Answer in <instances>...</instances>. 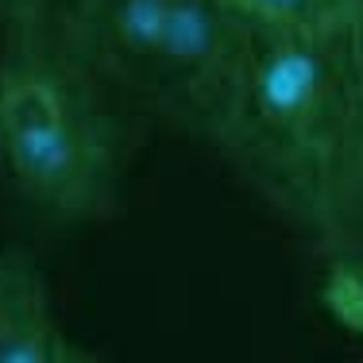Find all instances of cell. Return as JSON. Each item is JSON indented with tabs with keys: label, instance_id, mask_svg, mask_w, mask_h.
I'll list each match as a JSON object with an SVG mask.
<instances>
[{
	"label": "cell",
	"instance_id": "2",
	"mask_svg": "<svg viewBox=\"0 0 363 363\" xmlns=\"http://www.w3.org/2000/svg\"><path fill=\"white\" fill-rule=\"evenodd\" d=\"M135 112L58 35L8 43L0 58V182L47 228L120 213Z\"/></svg>",
	"mask_w": 363,
	"mask_h": 363
},
{
	"label": "cell",
	"instance_id": "3",
	"mask_svg": "<svg viewBox=\"0 0 363 363\" xmlns=\"http://www.w3.org/2000/svg\"><path fill=\"white\" fill-rule=\"evenodd\" d=\"M55 35L135 116L197 135L244 23L220 0H74Z\"/></svg>",
	"mask_w": 363,
	"mask_h": 363
},
{
	"label": "cell",
	"instance_id": "4",
	"mask_svg": "<svg viewBox=\"0 0 363 363\" xmlns=\"http://www.w3.org/2000/svg\"><path fill=\"white\" fill-rule=\"evenodd\" d=\"M50 282L28 247H0V363H55L62 344Z\"/></svg>",
	"mask_w": 363,
	"mask_h": 363
},
{
	"label": "cell",
	"instance_id": "1",
	"mask_svg": "<svg viewBox=\"0 0 363 363\" xmlns=\"http://www.w3.org/2000/svg\"><path fill=\"white\" fill-rule=\"evenodd\" d=\"M194 140L321 247L363 170V16L252 28Z\"/></svg>",
	"mask_w": 363,
	"mask_h": 363
},
{
	"label": "cell",
	"instance_id": "8",
	"mask_svg": "<svg viewBox=\"0 0 363 363\" xmlns=\"http://www.w3.org/2000/svg\"><path fill=\"white\" fill-rule=\"evenodd\" d=\"M321 252H363V170L356 178V186H352L348 201H344L340 217H336L333 232H328V240L321 244Z\"/></svg>",
	"mask_w": 363,
	"mask_h": 363
},
{
	"label": "cell",
	"instance_id": "9",
	"mask_svg": "<svg viewBox=\"0 0 363 363\" xmlns=\"http://www.w3.org/2000/svg\"><path fill=\"white\" fill-rule=\"evenodd\" d=\"M55 363H108L101 352H93L89 344H82V340H74L70 333L62 336V344H58V356Z\"/></svg>",
	"mask_w": 363,
	"mask_h": 363
},
{
	"label": "cell",
	"instance_id": "10",
	"mask_svg": "<svg viewBox=\"0 0 363 363\" xmlns=\"http://www.w3.org/2000/svg\"><path fill=\"white\" fill-rule=\"evenodd\" d=\"M4 50H8V39H4V31H0V58H4Z\"/></svg>",
	"mask_w": 363,
	"mask_h": 363
},
{
	"label": "cell",
	"instance_id": "6",
	"mask_svg": "<svg viewBox=\"0 0 363 363\" xmlns=\"http://www.w3.org/2000/svg\"><path fill=\"white\" fill-rule=\"evenodd\" d=\"M317 294L325 313L363 340V252H328Z\"/></svg>",
	"mask_w": 363,
	"mask_h": 363
},
{
	"label": "cell",
	"instance_id": "7",
	"mask_svg": "<svg viewBox=\"0 0 363 363\" xmlns=\"http://www.w3.org/2000/svg\"><path fill=\"white\" fill-rule=\"evenodd\" d=\"M74 0H0V31L8 43L55 35Z\"/></svg>",
	"mask_w": 363,
	"mask_h": 363
},
{
	"label": "cell",
	"instance_id": "5",
	"mask_svg": "<svg viewBox=\"0 0 363 363\" xmlns=\"http://www.w3.org/2000/svg\"><path fill=\"white\" fill-rule=\"evenodd\" d=\"M252 28H325L363 16V0H220Z\"/></svg>",
	"mask_w": 363,
	"mask_h": 363
}]
</instances>
